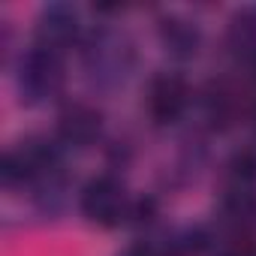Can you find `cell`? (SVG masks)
<instances>
[{"instance_id":"cell-3","label":"cell","mask_w":256,"mask_h":256,"mask_svg":"<svg viewBox=\"0 0 256 256\" xmlns=\"http://www.w3.org/2000/svg\"><path fill=\"white\" fill-rule=\"evenodd\" d=\"M187 102V88L178 76H160L151 82L148 90V108L157 120H175Z\"/></svg>"},{"instance_id":"cell-2","label":"cell","mask_w":256,"mask_h":256,"mask_svg":"<svg viewBox=\"0 0 256 256\" xmlns=\"http://www.w3.org/2000/svg\"><path fill=\"white\" fill-rule=\"evenodd\" d=\"M60 84V64L54 58L52 48H40L34 52L24 64H22V88H28V94H48Z\"/></svg>"},{"instance_id":"cell-6","label":"cell","mask_w":256,"mask_h":256,"mask_svg":"<svg viewBox=\"0 0 256 256\" xmlns=\"http://www.w3.org/2000/svg\"><path fill=\"white\" fill-rule=\"evenodd\" d=\"M235 175H238L241 181L256 178V157H253V154H241V157L235 160Z\"/></svg>"},{"instance_id":"cell-7","label":"cell","mask_w":256,"mask_h":256,"mask_svg":"<svg viewBox=\"0 0 256 256\" xmlns=\"http://www.w3.org/2000/svg\"><path fill=\"white\" fill-rule=\"evenodd\" d=\"M126 256H154V253H151L148 247H133L130 253H126Z\"/></svg>"},{"instance_id":"cell-5","label":"cell","mask_w":256,"mask_h":256,"mask_svg":"<svg viewBox=\"0 0 256 256\" xmlns=\"http://www.w3.org/2000/svg\"><path fill=\"white\" fill-rule=\"evenodd\" d=\"M76 34V16L66 6H52L42 12L40 18V40L46 42V48H54L60 42H66Z\"/></svg>"},{"instance_id":"cell-4","label":"cell","mask_w":256,"mask_h":256,"mask_svg":"<svg viewBox=\"0 0 256 256\" xmlns=\"http://www.w3.org/2000/svg\"><path fill=\"white\" fill-rule=\"evenodd\" d=\"M100 130V114L90 112L88 106H70L60 120H58V133L70 145H88Z\"/></svg>"},{"instance_id":"cell-1","label":"cell","mask_w":256,"mask_h":256,"mask_svg":"<svg viewBox=\"0 0 256 256\" xmlns=\"http://www.w3.org/2000/svg\"><path fill=\"white\" fill-rule=\"evenodd\" d=\"M82 208L96 223H118L124 214V193L112 178H94L82 193Z\"/></svg>"}]
</instances>
